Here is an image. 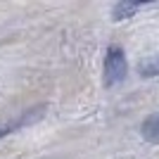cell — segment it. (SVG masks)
Returning <instances> with one entry per match:
<instances>
[{
  "instance_id": "4",
  "label": "cell",
  "mask_w": 159,
  "mask_h": 159,
  "mask_svg": "<svg viewBox=\"0 0 159 159\" xmlns=\"http://www.w3.org/2000/svg\"><path fill=\"white\" fill-rule=\"evenodd\" d=\"M138 10H140L138 2H119V5H114V10H112V19L124 21V19H128V17H133Z\"/></svg>"
},
{
  "instance_id": "5",
  "label": "cell",
  "mask_w": 159,
  "mask_h": 159,
  "mask_svg": "<svg viewBox=\"0 0 159 159\" xmlns=\"http://www.w3.org/2000/svg\"><path fill=\"white\" fill-rule=\"evenodd\" d=\"M138 71H140V76H145V79L159 76V52L152 55V57H147V60L138 66Z\"/></svg>"
},
{
  "instance_id": "3",
  "label": "cell",
  "mask_w": 159,
  "mask_h": 159,
  "mask_svg": "<svg viewBox=\"0 0 159 159\" xmlns=\"http://www.w3.org/2000/svg\"><path fill=\"white\" fill-rule=\"evenodd\" d=\"M140 133H143V138H145L147 143H154V145H159V112L152 114V116H147V119L143 121Z\"/></svg>"
},
{
  "instance_id": "2",
  "label": "cell",
  "mask_w": 159,
  "mask_h": 159,
  "mask_svg": "<svg viewBox=\"0 0 159 159\" xmlns=\"http://www.w3.org/2000/svg\"><path fill=\"white\" fill-rule=\"evenodd\" d=\"M43 114H45V105L33 107V109H29V112L19 114L17 119H12V121H7V124H2V126H0V138H5V135H10V133H14V131H19V128H24V126H31L33 121L43 119Z\"/></svg>"
},
{
  "instance_id": "1",
  "label": "cell",
  "mask_w": 159,
  "mask_h": 159,
  "mask_svg": "<svg viewBox=\"0 0 159 159\" xmlns=\"http://www.w3.org/2000/svg\"><path fill=\"white\" fill-rule=\"evenodd\" d=\"M126 74H128V62L124 50L119 45H109L105 55V86L112 88L116 83H121L126 79Z\"/></svg>"
}]
</instances>
